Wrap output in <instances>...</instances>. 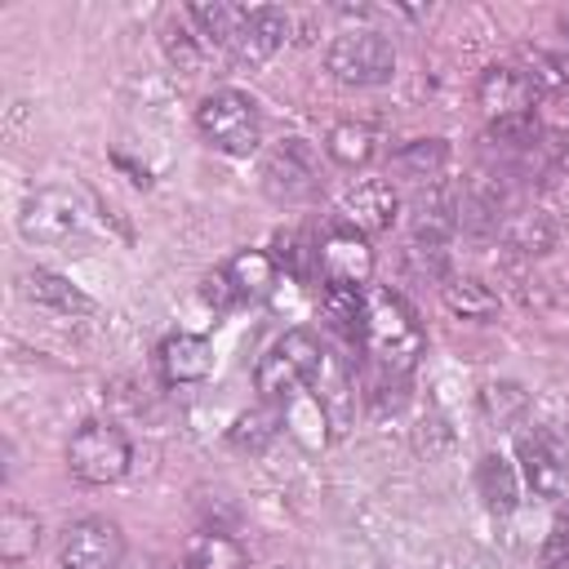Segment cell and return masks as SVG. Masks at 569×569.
<instances>
[{
  "instance_id": "obj_1",
  "label": "cell",
  "mask_w": 569,
  "mask_h": 569,
  "mask_svg": "<svg viewBox=\"0 0 569 569\" xmlns=\"http://www.w3.org/2000/svg\"><path fill=\"white\" fill-rule=\"evenodd\" d=\"M387 373H409L427 347L413 311L405 307L400 293H387V289H373L365 298V342H360Z\"/></svg>"
},
{
  "instance_id": "obj_2",
  "label": "cell",
  "mask_w": 569,
  "mask_h": 569,
  "mask_svg": "<svg viewBox=\"0 0 569 569\" xmlns=\"http://www.w3.org/2000/svg\"><path fill=\"white\" fill-rule=\"evenodd\" d=\"M325 369V347L311 329H289L284 338L271 342V351L258 360L253 369V387L262 400L271 405H284L289 396L307 391V382Z\"/></svg>"
},
{
  "instance_id": "obj_3",
  "label": "cell",
  "mask_w": 569,
  "mask_h": 569,
  "mask_svg": "<svg viewBox=\"0 0 569 569\" xmlns=\"http://www.w3.org/2000/svg\"><path fill=\"white\" fill-rule=\"evenodd\" d=\"M196 129L200 138L222 151V156H249L258 151V138H262V116H258V102L240 89H213L200 107H196Z\"/></svg>"
},
{
  "instance_id": "obj_4",
  "label": "cell",
  "mask_w": 569,
  "mask_h": 569,
  "mask_svg": "<svg viewBox=\"0 0 569 569\" xmlns=\"http://www.w3.org/2000/svg\"><path fill=\"white\" fill-rule=\"evenodd\" d=\"M325 67H329L333 80H342L351 89H378L396 76V49L382 31L356 27V31L333 36V44L325 53Z\"/></svg>"
},
{
  "instance_id": "obj_5",
  "label": "cell",
  "mask_w": 569,
  "mask_h": 569,
  "mask_svg": "<svg viewBox=\"0 0 569 569\" xmlns=\"http://www.w3.org/2000/svg\"><path fill=\"white\" fill-rule=\"evenodd\" d=\"M133 462L129 436L111 422H80L67 440V467L84 485H116Z\"/></svg>"
},
{
  "instance_id": "obj_6",
  "label": "cell",
  "mask_w": 569,
  "mask_h": 569,
  "mask_svg": "<svg viewBox=\"0 0 569 569\" xmlns=\"http://www.w3.org/2000/svg\"><path fill=\"white\" fill-rule=\"evenodd\" d=\"M84 196L71 187H36L18 209V231L40 244H62L84 231Z\"/></svg>"
},
{
  "instance_id": "obj_7",
  "label": "cell",
  "mask_w": 569,
  "mask_h": 569,
  "mask_svg": "<svg viewBox=\"0 0 569 569\" xmlns=\"http://www.w3.org/2000/svg\"><path fill=\"white\" fill-rule=\"evenodd\" d=\"M124 560V533L107 516H80L62 529L58 565L62 569H120Z\"/></svg>"
},
{
  "instance_id": "obj_8",
  "label": "cell",
  "mask_w": 569,
  "mask_h": 569,
  "mask_svg": "<svg viewBox=\"0 0 569 569\" xmlns=\"http://www.w3.org/2000/svg\"><path fill=\"white\" fill-rule=\"evenodd\" d=\"M262 191L276 200V204H302L320 191V164H316V151L302 142V138H284L267 164H262Z\"/></svg>"
},
{
  "instance_id": "obj_9",
  "label": "cell",
  "mask_w": 569,
  "mask_h": 569,
  "mask_svg": "<svg viewBox=\"0 0 569 569\" xmlns=\"http://www.w3.org/2000/svg\"><path fill=\"white\" fill-rule=\"evenodd\" d=\"M516 462H520L525 485H529L538 498H560V493H565L569 462H565V449L551 440V431H542V427L516 431Z\"/></svg>"
},
{
  "instance_id": "obj_10",
  "label": "cell",
  "mask_w": 569,
  "mask_h": 569,
  "mask_svg": "<svg viewBox=\"0 0 569 569\" xmlns=\"http://www.w3.org/2000/svg\"><path fill=\"white\" fill-rule=\"evenodd\" d=\"M320 280L342 289H365L373 280V249L360 231L338 227L320 240Z\"/></svg>"
},
{
  "instance_id": "obj_11",
  "label": "cell",
  "mask_w": 569,
  "mask_h": 569,
  "mask_svg": "<svg viewBox=\"0 0 569 569\" xmlns=\"http://www.w3.org/2000/svg\"><path fill=\"white\" fill-rule=\"evenodd\" d=\"M538 84L525 67H511V62H498V67H485L480 80H476V102L502 120V116H529L533 102H538Z\"/></svg>"
},
{
  "instance_id": "obj_12",
  "label": "cell",
  "mask_w": 569,
  "mask_h": 569,
  "mask_svg": "<svg viewBox=\"0 0 569 569\" xmlns=\"http://www.w3.org/2000/svg\"><path fill=\"white\" fill-rule=\"evenodd\" d=\"M396 213H400V196H396V187H391V182H382V178L356 182V187L342 196V218H347V227H351V231H360L365 240H369V236L391 231Z\"/></svg>"
},
{
  "instance_id": "obj_13",
  "label": "cell",
  "mask_w": 569,
  "mask_h": 569,
  "mask_svg": "<svg viewBox=\"0 0 569 569\" xmlns=\"http://www.w3.org/2000/svg\"><path fill=\"white\" fill-rule=\"evenodd\" d=\"M284 40H289V13L276 9V4H249V9H244V22H240V36H236V44H231L227 53H231L236 62L258 67V62H267Z\"/></svg>"
},
{
  "instance_id": "obj_14",
  "label": "cell",
  "mask_w": 569,
  "mask_h": 569,
  "mask_svg": "<svg viewBox=\"0 0 569 569\" xmlns=\"http://www.w3.org/2000/svg\"><path fill=\"white\" fill-rule=\"evenodd\" d=\"M156 365L160 378L169 387H187V382H204L213 373V347L200 333H169L156 347Z\"/></svg>"
},
{
  "instance_id": "obj_15",
  "label": "cell",
  "mask_w": 569,
  "mask_h": 569,
  "mask_svg": "<svg viewBox=\"0 0 569 569\" xmlns=\"http://www.w3.org/2000/svg\"><path fill=\"white\" fill-rule=\"evenodd\" d=\"M222 271H227V280H231V289H236L240 302L244 298L249 302L253 298H267L280 284V267H276V258L267 249H240L236 258L222 262Z\"/></svg>"
},
{
  "instance_id": "obj_16",
  "label": "cell",
  "mask_w": 569,
  "mask_h": 569,
  "mask_svg": "<svg viewBox=\"0 0 569 569\" xmlns=\"http://www.w3.org/2000/svg\"><path fill=\"white\" fill-rule=\"evenodd\" d=\"M476 493L493 516H511L520 502V476L502 453H480L476 462Z\"/></svg>"
},
{
  "instance_id": "obj_17",
  "label": "cell",
  "mask_w": 569,
  "mask_h": 569,
  "mask_svg": "<svg viewBox=\"0 0 569 569\" xmlns=\"http://www.w3.org/2000/svg\"><path fill=\"white\" fill-rule=\"evenodd\" d=\"M391 173L409 178V182H436L449 169V142L445 138H413L405 147L391 151Z\"/></svg>"
},
{
  "instance_id": "obj_18",
  "label": "cell",
  "mask_w": 569,
  "mask_h": 569,
  "mask_svg": "<svg viewBox=\"0 0 569 569\" xmlns=\"http://www.w3.org/2000/svg\"><path fill=\"white\" fill-rule=\"evenodd\" d=\"M365 289H342V284H325L320 293V316L325 325L342 338V342H365Z\"/></svg>"
},
{
  "instance_id": "obj_19",
  "label": "cell",
  "mask_w": 569,
  "mask_h": 569,
  "mask_svg": "<svg viewBox=\"0 0 569 569\" xmlns=\"http://www.w3.org/2000/svg\"><path fill=\"white\" fill-rule=\"evenodd\" d=\"M22 293L31 298V302H40V307H53V311H93V298L84 293V289H76L67 276H58V271H44V267H36V271H27L22 276Z\"/></svg>"
},
{
  "instance_id": "obj_20",
  "label": "cell",
  "mask_w": 569,
  "mask_h": 569,
  "mask_svg": "<svg viewBox=\"0 0 569 569\" xmlns=\"http://www.w3.org/2000/svg\"><path fill=\"white\" fill-rule=\"evenodd\" d=\"M378 138H373V129L369 124H360V120H338V124H329V133H325V156L333 160V164H342V169H360V164H369L373 160V147Z\"/></svg>"
},
{
  "instance_id": "obj_21",
  "label": "cell",
  "mask_w": 569,
  "mask_h": 569,
  "mask_svg": "<svg viewBox=\"0 0 569 569\" xmlns=\"http://www.w3.org/2000/svg\"><path fill=\"white\" fill-rule=\"evenodd\" d=\"M284 427H289V436L302 445V449H325V440H329V418H325V400L320 396H311V391H298V396H289L284 400Z\"/></svg>"
},
{
  "instance_id": "obj_22",
  "label": "cell",
  "mask_w": 569,
  "mask_h": 569,
  "mask_svg": "<svg viewBox=\"0 0 569 569\" xmlns=\"http://www.w3.org/2000/svg\"><path fill=\"white\" fill-rule=\"evenodd\" d=\"M280 427H284V409H276L271 400H262V405L244 409V413L231 422L227 440H231L236 449H244V453H262V449L280 436Z\"/></svg>"
},
{
  "instance_id": "obj_23",
  "label": "cell",
  "mask_w": 569,
  "mask_h": 569,
  "mask_svg": "<svg viewBox=\"0 0 569 569\" xmlns=\"http://www.w3.org/2000/svg\"><path fill=\"white\" fill-rule=\"evenodd\" d=\"M187 18L200 27V40H209V44H218V49H231L236 36H240V22H244V4L196 0V4H187Z\"/></svg>"
},
{
  "instance_id": "obj_24",
  "label": "cell",
  "mask_w": 569,
  "mask_h": 569,
  "mask_svg": "<svg viewBox=\"0 0 569 569\" xmlns=\"http://www.w3.org/2000/svg\"><path fill=\"white\" fill-rule=\"evenodd\" d=\"M271 244H276V249H271L276 267H280L293 284H311V280L320 276V244L307 240L302 231H276Z\"/></svg>"
},
{
  "instance_id": "obj_25",
  "label": "cell",
  "mask_w": 569,
  "mask_h": 569,
  "mask_svg": "<svg viewBox=\"0 0 569 569\" xmlns=\"http://www.w3.org/2000/svg\"><path fill=\"white\" fill-rule=\"evenodd\" d=\"M440 298L462 320H489V316H498V293L485 280H476V276H449L440 284Z\"/></svg>"
},
{
  "instance_id": "obj_26",
  "label": "cell",
  "mask_w": 569,
  "mask_h": 569,
  "mask_svg": "<svg viewBox=\"0 0 569 569\" xmlns=\"http://www.w3.org/2000/svg\"><path fill=\"white\" fill-rule=\"evenodd\" d=\"M187 569H249V556L231 533L200 529L187 542Z\"/></svg>"
},
{
  "instance_id": "obj_27",
  "label": "cell",
  "mask_w": 569,
  "mask_h": 569,
  "mask_svg": "<svg viewBox=\"0 0 569 569\" xmlns=\"http://www.w3.org/2000/svg\"><path fill=\"white\" fill-rule=\"evenodd\" d=\"M502 236H507V249L533 258V253H547L556 244V222L542 209H520L502 222Z\"/></svg>"
},
{
  "instance_id": "obj_28",
  "label": "cell",
  "mask_w": 569,
  "mask_h": 569,
  "mask_svg": "<svg viewBox=\"0 0 569 569\" xmlns=\"http://www.w3.org/2000/svg\"><path fill=\"white\" fill-rule=\"evenodd\" d=\"M36 547H40V520L22 507H4V516H0V556H4V565L31 560Z\"/></svg>"
},
{
  "instance_id": "obj_29",
  "label": "cell",
  "mask_w": 569,
  "mask_h": 569,
  "mask_svg": "<svg viewBox=\"0 0 569 569\" xmlns=\"http://www.w3.org/2000/svg\"><path fill=\"white\" fill-rule=\"evenodd\" d=\"M542 124H538V116L529 111V116H502V120H489V142L498 147V151H511V156H533L538 147H542Z\"/></svg>"
},
{
  "instance_id": "obj_30",
  "label": "cell",
  "mask_w": 569,
  "mask_h": 569,
  "mask_svg": "<svg viewBox=\"0 0 569 569\" xmlns=\"http://www.w3.org/2000/svg\"><path fill=\"white\" fill-rule=\"evenodd\" d=\"M485 413L498 422H511L516 413H525V391L516 382H489L485 387Z\"/></svg>"
},
{
  "instance_id": "obj_31",
  "label": "cell",
  "mask_w": 569,
  "mask_h": 569,
  "mask_svg": "<svg viewBox=\"0 0 569 569\" xmlns=\"http://www.w3.org/2000/svg\"><path fill=\"white\" fill-rule=\"evenodd\" d=\"M164 53H169V62H178V71H200V44H196V36L187 31V27H169L164 31Z\"/></svg>"
},
{
  "instance_id": "obj_32",
  "label": "cell",
  "mask_w": 569,
  "mask_h": 569,
  "mask_svg": "<svg viewBox=\"0 0 569 569\" xmlns=\"http://www.w3.org/2000/svg\"><path fill=\"white\" fill-rule=\"evenodd\" d=\"M538 151H542V160L556 178H569V129H547Z\"/></svg>"
},
{
  "instance_id": "obj_33",
  "label": "cell",
  "mask_w": 569,
  "mask_h": 569,
  "mask_svg": "<svg viewBox=\"0 0 569 569\" xmlns=\"http://www.w3.org/2000/svg\"><path fill=\"white\" fill-rule=\"evenodd\" d=\"M200 298H204V302H209V307H213V311H227V307H231V302H240V298H236V289H231V280H227V271H222V267H218V271H209V276H204V284H200Z\"/></svg>"
},
{
  "instance_id": "obj_34",
  "label": "cell",
  "mask_w": 569,
  "mask_h": 569,
  "mask_svg": "<svg viewBox=\"0 0 569 569\" xmlns=\"http://www.w3.org/2000/svg\"><path fill=\"white\" fill-rule=\"evenodd\" d=\"M538 560H542V569H569V533L551 529L542 551H538Z\"/></svg>"
},
{
  "instance_id": "obj_35",
  "label": "cell",
  "mask_w": 569,
  "mask_h": 569,
  "mask_svg": "<svg viewBox=\"0 0 569 569\" xmlns=\"http://www.w3.org/2000/svg\"><path fill=\"white\" fill-rule=\"evenodd\" d=\"M551 529H560V533H569V498L560 502V511H556V525Z\"/></svg>"
},
{
  "instance_id": "obj_36",
  "label": "cell",
  "mask_w": 569,
  "mask_h": 569,
  "mask_svg": "<svg viewBox=\"0 0 569 569\" xmlns=\"http://www.w3.org/2000/svg\"><path fill=\"white\" fill-rule=\"evenodd\" d=\"M560 31H565V44H569V9L560 13Z\"/></svg>"
},
{
  "instance_id": "obj_37",
  "label": "cell",
  "mask_w": 569,
  "mask_h": 569,
  "mask_svg": "<svg viewBox=\"0 0 569 569\" xmlns=\"http://www.w3.org/2000/svg\"><path fill=\"white\" fill-rule=\"evenodd\" d=\"M160 569H173V565H160Z\"/></svg>"
}]
</instances>
